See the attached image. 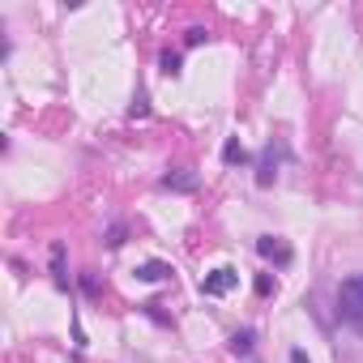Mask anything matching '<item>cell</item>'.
<instances>
[{"mask_svg":"<svg viewBox=\"0 0 363 363\" xmlns=\"http://www.w3.org/2000/svg\"><path fill=\"white\" fill-rule=\"evenodd\" d=\"M337 316H342V325L363 333V274H354L337 286Z\"/></svg>","mask_w":363,"mask_h":363,"instance_id":"1","label":"cell"},{"mask_svg":"<svg viewBox=\"0 0 363 363\" xmlns=\"http://www.w3.org/2000/svg\"><path fill=\"white\" fill-rule=\"evenodd\" d=\"M282 158H286V145H265V154H261V167H257V184H261V189H269L274 179H278V167H282Z\"/></svg>","mask_w":363,"mask_h":363,"instance_id":"2","label":"cell"},{"mask_svg":"<svg viewBox=\"0 0 363 363\" xmlns=\"http://www.w3.org/2000/svg\"><path fill=\"white\" fill-rule=\"evenodd\" d=\"M257 252H261L265 261H274V265H282V269H286V265L295 261V252H291V248H286V244H282L278 235H261V240H257Z\"/></svg>","mask_w":363,"mask_h":363,"instance_id":"3","label":"cell"},{"mask_svg":"<svg viewBox=\"0 0 363 363\" xmlns=\"http://www.w3.org/2000/svg\"><path fill=\"white\" fill-rule=\"evenodd\" d=\"M235 282H240V274H235V269H214L210 278H201V291H206V295H227Z\"/></svg>","mask_w":363,"mask_h":363,"instance_id":"4","label":"cell"},{"mask_svg":"<svg viewBox=\"0 0 363 363\" xmlns=\"http://www.w3.org/2000/svg\"><path fill=\"white\" fill-rule=\"evenodd\" d=\"M162 189H171V193H193L197 189V175L193 171H167L162 175Z\"/></svg>","mask_w":363,"mask_h":363,"instance_id":"5","label":"cell"},{"mask_svg":"<svg viewBox=\"0 0 363 363\" xmlns=\"http://www.w3.org/2000/svg\"><path fill=\"white\" fill-rule=\"evenodd\" d=\"M137 278H141V282H162V278H171V265L145 261V265H137Z\"/></svg>","mask_w":363,"mask_h":363,"instance_id":"6","label":"cell"},{"mask_svg":"<svg viewBox=\"0 0 363 363\" xmlns=\"http://www.w3.org/2000/svg\"><path fill=\"white\" fill-rule=\"evenodd\" d=\"M252 346H257V333H252V329H240V333L231 337V350H235V354H252Z\"/></svg>","mask_w":363,"mask_h":363,"instance_id":"7","label":"cell"},{"mask_svg":"<svg viewBox=\"0 0 363 363\" xmlns=\"http://www.w3.org/2000/svg\"><path fill=\"white\" fill-rule=\"evenodd\" d=\"M244 158H248V150H244L240 141H227V145H223V162H231V167H235V162H244Z\"/></svg>","mask_w":363,"mask_h":363,"instance_id":"8","label":"cell"},{"mask_svg":"<svg viewBox=\"0 0 363 363\" xmlns=\"http://www.w3.org/2000/svg\"><path fill=\"white\" fill-rule=\"evenodd\" d=\"M162 73H167V77L179 73V52H162Z\"/></svg>","mask_w":363,"mask_h":363,"instance_id":"9","label":"cell"},{"mask_svg":"<svg viewBox=\"0 0 363 363\" xmlns=\"http://www.w3.org/2000/svg\"><path fill=\"white\" fill-rule=\"evenodd\" d=\"M184 43H189V48H197V43H206V30H201V26H193V30H189V39H184Z\"/></svg>","mask_w":363,"mask_h":363,"instance_id":"10","label":"cell"},{"mask_svg":"<svg viewBox=\"0 0 363 363\" xmlns=\"http://www.w3.org/2000/svg\"><path fill=\"white\" fill-rule=\"evenodd\" d=\"M269 291H274V278H269V274H261V278H257V295H269Z\"/></svg>","mask_w":363,"mask_h":363,"instance_id":"11","label":"cell"},{"mask_svg":"<svg viewBox=\"0 0 363 363\" xmlns=\"http://www.w3.org/2000/svg\"><path fill=\"white\" fill-rule=\"evenodd\" d=\"M291 363H308V354L303 350H291Z\"/></svg>","mask_w":363,"mask_h":363,"instance_id":"12","label":"cell"}]
</instances>
